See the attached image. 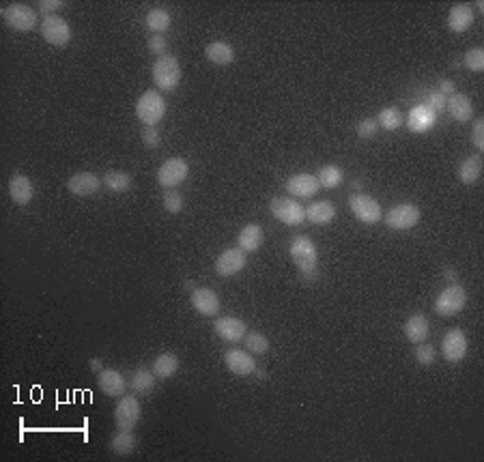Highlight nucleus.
<instances>
[{
  "label": "nucleus",
  "instance_id": "nucleus-9",
  "mask_svg": "<svg viewBox=\"0 0 484 462\" xmlns=\"http://www.w3.org/2000/svg\"><path fill=\"white\" fill-rule=\"evenodd\" d=\"M187 174H190V164L183 157H172L164 162L162 168L158 170V183L166 189H174L187 179Z\"/></svg>",
  "mask_w": 484,
  "mask_h": 462
},
{
  "label": "nucleus",
  "instance_id": "nucleus-28",
  "mask_svg": "<svg viewBox=\"0 0 484 462\" xmlns=\"http://www.w3.org/2000/svg\"><path fill=\"white\" fill-rule=\"evenodd\" d=\"M151 370L158 379H170L172 374H177V370H179V359H177V355H172V353H162V355H158L156 359H153Z\"/></svg>",
  "mask_w": 484,
  "mask_h": 462
},
{
  "label": "nucleus",
  "instance_id": "nucleus-31",
  "mask_svg": "<svg viewBox=\"0 0 484 462\" xmlns=\"http://www.w3.org/2000/svg\"><path fill=\"white\" fill-rule=\"evenodd\" d=\"M110 447L119 456H127L136 450V436L131 434V430H119L110 441Z\"/></svg>",
  "mask_w": 484,
  "mask_h": 462
},
{
  "label": "nucleus",
  "instance_id": "nucleus-23",
  "mask_svg": "<svg viewBox=\"0 0 484 462\" xmlns=\"http://www.w3.org/2000/svg\"><path fill=\"white\" fill-rule=\"evenodd\" d=\"M428 318L424 314H411L407 320H405V327H403V334L409 342L413 344H420V342H426L428 338Z\"/></svg>",
  "mask_w": 484,
  "mask_h": 462
},
{
  "label": "nucleus",
  "instance_id": "nucleus-5",
  "mask_svg": "<svg viewBox=\"0 0 484 462\" xmlns=\"http://www.w3.org/2000/svg\"><path fill=\"white\" fill-rule=\"evenodd\" d=\"M467 303V293L463 286H448L446 291L439 293L435 301V314L437 316H454L465 307Z\"/></svg>",
  "mask_w": 484,
  "mask_h": 462
},
{
  "label": "nucleus",
  "instance_id": "nucleus-8",
  "mask_svg": "<svg viewBox=\"0 0 484 462\" xmlns=\"http://www.w3.org/2000/svg\"><path fill=\"white\" fill-rule=\"evenodd\" d=\"M41 35L48 43L60 48L67 46L72 39V26L67 24V19H62L58 15H46L41 19Z\"/></svg>",
  "mask_w": 484,
  "mask_h": 462
},
{
  "label": "nucleus",
  "instance_id": "nucleus-34",
  "mask_svg": "<svg viewBox=\"0 0 484 462\" xmlns=\"http://www.w3.org/2000/svg\"><path fill=\"white\" fill-rule=\"evenodd\" d=\"M156 379L158 377L153 374V370L149 372V370L140 368V370L134 372V377H131V389L138 391V393H147V391H151L153 387H156Z\"/></svg>",
  "mask_w": 484,
  "mask_h": 462
},
{
  "label": "nucleus",
  "instance_id": "nucleus-4",
  "mask_svg": "<svg viewBox=\"0 0 484 462\" xmlns=\"http://www.w3.org/2000/svg\"><path fill=\"white\" fill-rule=\"evenodd\" d=\"M269 211L278 222L287 226H299L306 219V209L297 200H293V198H280V196L272 198Z\"/></svg>",
  "mask_w": 484,
  "mask_h": 462
},
{
  "label": "nucleus",
  "instance_id": "nucleus-40",
  "mask_svg": "<svg viewBox=\"0 0 484 462\" xmlns=\"http://www.w3.org/2000/svg\"><path fill=\"white\" fill-rule=\"evenodd\" d=\"M415 361L420 366H431L435 361V348L431 344L420 342V346L415 348Z\"/></svg>",
  "mask_w": 484,
  "mask_h": 462
},
{
  "label": "nucleus",
  "instance_id": "nucleus-46",
  "mask_svg": "<svg viewBox=\"0 0 484 462\" xmlns=\"http://www.w3.org/2000/svg\"><path fill=\"white\" fill-rule=\"evenodd\" d=\"M437 91L442 93L444 97H450V95H454V84L450 80H442V82H439V89Z\"/></svg>",
  "mask_w": 484,
  "mask_h": 462
},
{
  "label": "nucleus",
  "instance_id": "nucleus-25",
  "mask_svg": "<svg viewBox=\"0 0 484 462\" xmlns=\"http://www.w3.org/2000/svg\"><path fill=\"white\" fill-rule=\"evenodd\" d=\"M334 217H336V207H334L332 203H327V200L312 203L310 207L306 209V219H308V222L317 224V226L329 224Z\"/></svg>",
  "mask_w": 484,
  "mask_h": 462
},
{
  "label": "nucleus",
  "instance_id": "nucleus-32",
  "mask_svg": "<svg viewBox=\"0 0 484 462\" xmlns=\"http://www.w3.org/2000/svg\"><path fill=\"white\" fill-rule=\"evenodd\" d=\"M103 183L110 191H115V194H123L131 187V177L127 172H121V170H110L106 172V177H103Z\"/></svg>",
  "mask_w": 484,
  "mask_h": 462
},
{
  "label": "nucleus",
  "instance_id": "nucleus-11",
  "mask_svg": "<svg viewBox=\"0 0 484 462\" xmlns=\"http://www.w3.org/2000/svg\"><path fill=\"white\" fill-rule=\"evenodd\" d=\"M383 219H385V224L392 230H409V228H413L417 222H420V209H417L415 205L405 203V205L390 209L383 215Z\"/></svg>",
  "mask_w": 484,
  "mask_h": 462
},
{
  "label": "nucleus",
  "instance_id": "nucleus-16",
  "mask_svg": "<svg viewBox=\"0 0 484 462\" xmlns=\"http://www.w3.org/2000/svg\"><path fill=\"white\" fill-rule=\"evenodd\" d=\"M97 385H99V389L106 393V395H110V398H121V395L125 393V377L121 372H117V370H108V368H103L101 372H99V377H97Z\"/></svg>",
  "mask_w": 484,
  "mask_h": 462
},
{
  "label": "nucleus",
  "instance_id": "nucleus-18",
  "mask_svg": "<svg viewBox=\"0 0 484 462\" xmlns=\"http://www.w3.org/2000/svg\"><path fill=\"white\" fill-rule=\"evenodd\" d=\"M192 305L203 316H215L219 312V297L211 289H196L192 293Z\"/></svg>",
  "mask_w": 484,
  "mask_h": 462
},
{
  "label": "nucleus",
  "instance_id": "nucleus-15",
  "mask_svg": "<svg viewBox=\"0 0 484 462\" xmlns=\"http://www.w3.org/2000/svg\"><path fill=\"white\" fill-rule=\"evenodd\" d=\"M224 363H226V368H228L233 374H237V377H250V374L256 370V361H254V357L248 353V350L244 353V350H239V348H231V350H226Z\"/></svg>",
  "mask_w": 484,
  "mask_h": 462
},
{
  "label": "nucleus",
  "instance_id": "nucleus-12",
  "mask_svg": "<svg viewBox=\"0 0 484 462\" xmlns=\"http://www.w3.org/2000/svg\"><path fill=\"white\" fill-rule=\"evenodd\" d=\"M215 273L219 277H231L235 273H239L241 269L246 267V252H241L239 248H231L224 250L215 258Z\"/></svg>",
  "mask_w": 484,
  "mask_h": 462
},
{
  "label": "nucleus",
  "instance_id": "nucleus-45",
  "mask_svg": "<svg viewBox=\"0 0 484 462\" xmlns=\"http://www.w3.org/2000/svg\"><path fill=\"white\" fill-rule=\"evenodd\" d=\"M60 7H62L60 0H41V3H39V11L48 13V15H52V13L58 11Z\"/></svg>",
  "mask_w": 484,
  "mask_h": 462
},
{
  "label": "nucleus",
  "instance_id": "nucleus-37",
  "mask_svg": "<svg viewBox=\"0 0 484 462\" xmlns=\"http://www.w3.org/2000/svg\"><path fill=\"white\" fill-rule=\"evenodd\" d=\"M164 209L172 215H177L183 211V196L179 191H174V189H168L164 194Z\"/></svg>",
  "mask_w": 484,
  "mask_h": 462
},
{
  "label": "nucleus",
  "instance_id": "nucleus-7",
  "mask_svg": "<svg viewBox=\"0 0 484 462\" xmlns=\"http://www.w3.org/2000/svg\"><path fill=\"white\" fill-rule=\"evenodd\" d=\"M349 207H351V211H353V215L360 219V222H364L368 226L381 222V217H383L381 205L375 200V198H370L366 194H353V196H351L349 198Z\"/></svg>",
  "mask_w": 484,
  "mask_h": 462
},
{
  "label": "nucleus",
  "instance_id": "nucleus-29",
  "mask_svg": "<svg viewBox=\"0 0 484 462\" xmlns=\"http://www.w3.org/2000/svg\"><path fill=\"white\" fill-rule=\"evenodd\" d=\"M480 174H482V157L480 155H472L458 166V179L465 185L476 183L480 179Z\"/></svg>",
  "mask_w": 484,
  "mask_h": 462
},
{
  "label": "nucleus",
  "instance_id": "nucleus-43",
  "mask_svg": "<svg viewBox=\"0 0 484 462\" xmlns=\"http://www.w3.org/2000/svg\"><path fill=\"white\" fill-rule=\"evenodd\" d=\"M166 48H168V41H166L164 35H153V37L149 39V50H151L153 54H164Z\"/></svg>",
  "mask_w": 484,
  "mask_h": 462
},
{
  "label": "nucleus",
  "instance_id": "nucleus-2",
  "mask_svg": "<svg viewBox=\"0 0 484 462\" xmlns=\"http://www.w3.org/2000/svg\"><path fill=\"white\" fill-rule=\"evenodd\" d=\"M153 82L160 91H174L181 82V65L174 56H160L153 65Z\"/></svg>",
  "mask_w": 484,
  "mask_h": 462
},
{
  "label": "nucleus",
  "instance_id": "nucleus-6",
  "mask_svg": "<svg viewBox=\"0 0 484 462\" xmlns=\"http://www.w3.org/2000/svg\"><path fill=\"white\" fill-rule=\"evenodd\" d=\"M3 19L9 28L19 31V33H28L37 26V11L31 9L28 5L13 3L3 9Z\"/></svg>",
  "mask_w": 484,
  "mask_h": 462
},
{
  "label": "nucleus",
  "instance_id": "nucleus-42",
  "mask_svg": "<svg viewBox=\"0 0 484 462\" xmlns=\"http://www.w3.org/2000/svg\"><path fill=\"white\" fill-rule=\"evenodd\" d=\"M446 99H448V97H444L439 91H433V93L428 95V101H426L424 105H428V108L433 110V112L437 114V112H442V110L446 108Z\"/></svg>",
  "mask_w": 484,
  "mask_h": 462
},
{
  "label": "nucleus",
  "instance_id": "nucleus-10",
  "mask_svg": "<svg viewBox=\"0 0 484 462\" xmlns=\"http://www.w3.org/2000/svg\"><path fill=\"white\" fill-rule=\"evenodd\" d=\"M140 402L136 400V395H123L115 409V422L119 430H134L136 424L140 422Z\"/></svg>",
  "mask_w": 484,
  "mask_h": 462
},
{
  "label": "nucleus",
  "instance_id": "nucleus-21",
  "mask_svg": "<svg viewBox=\"0 0 484 462\" xmlns=\"http://www.w3.org/2000/svg\"><path fill=\"white\" fill-rule=\"evenodd\" d=\"M9 196L15 205H28L35 196V187L33 181L24 174H13L11 181H9Z\"/></svg>",
  "mask_w": 484,
  "mask_h": 462
},
{
  "label": "nucleus",
  "instance_id": "nucleus-1",
  "mask_svg": "<svg viewBox=\"0 0 484 462\" xmlns=\"http://www.w3.org/2000/svg\"><path fill=\"white\" fill-rule=\"evenodd\" d=\"M289 254L295 262V267L308 277L315 280V271H317V262H319V252L317 246L312 243L308 237H295L289 246Z\"/></svg>",
  "mask_w": 484,
  "mask_h": 462
},
{
  "label": "nucleus",
  "instance_id": "nucleus-19",
  "mask_svg": "<svg viewBox=\"0 0 484 462\" xmlns=\"http://www.w3.org/2000/svg\"><path fill=\"white\" fill-rule=\"evenodd\" d=\"M435 123H437V114L433 112L428 105L422 103V105L411 108L407 125H409V129L413 131V134H424V131H428Z\"/></svg>",
  "mask_w": 484,
  "mask_h": 462
},
{
  "label": "nucleus",
  "instance_id": "nucleus-39",
  "mask_svg": "<svg viewBox=\"0 0 484 462\" xmlns=\"http://www.w3.org/2000/svg\"><path fill=\"white\" fill-rule=\"evenodd\" d=\"M377 131H379V123H377V119H364V121L358 125V136H360L362 140L375 138V136H377Z\"/></svg>",
  "mask_w": 484,
  "mask_h": 462
},
{
  "label": "nucleus",
  "instance_id": "nucleus-14",
  "mask_svg": "<svg viewBox=\"0 0 484 462\" xmlns=\"http://www.w3.org/2000/svg\"><path fill=\"white\" fill-rule=\"evenodd\" d=\"M215 334L226 340V342H241L248 334V327L244 320H239L235 316H222V318H215L213 323Z\"/></svg>",
  "mask_w": 484,
  "mask_h": 462
},
{
  "label": "nucleus",
  "instance_id": "nucleus-13",
  "mask_svg": "<svg viewBox=\"0 0 484 462\" xmlns=\"http://www.w3.org/2000/svg\"><path fill=\"white\" fill-rule=\"evenodd\" d=\"M442 353L448 361L456 363L467 355V336L460 329H450L442 340Z\"/></svg>",
  "mask_w": 484,
  "mask_h": 462
},
{
  "label": "nucleus",
  "instance_id": "nucleus-38",
  "mask_svg": "<svg viewBox=\"0 0 484 462\" xmlns=\"http://www.w3.org/2000/svg\"><path fill=\"white\" fill-rule=\"evenodd\" d=\"M465 65H467V69L480 74L484 69V50L482 48H474L465 54Z\"/></svg>",
  "mask_w": 484,
  "mask_h": 462
},
{
  "label": "nucleus",
  "instance_id": "nucleus-33",
  "mask_svg": "<svg viewBox=\"0 0 484 462\" xmlns=\"http://www.w3.org/2000/svg\"><path fill=\"white\" fill-rule=\"evenodd\" d=\"M342 179H344V174H342V170H340L338 166H323V168L319 170V174H317L319 185L325 187V189L338 187V185L342 183Z\"/></svg>",
  "mask_w": 484,
  "mask_h": 462
},
{
  "label": "nucleus",
  "instance_id": "nucleus-20",
  "mask_svg": "<svg viewBox=\"0 0 484 462\" xmlns=\"http://www.w3.org/2000/svg\"><path fill=\"white\" fill-rule=\"evenodd\" d=\"M319 189L321 185L312 174H295L287 181V191L295 198H312Z\"/></svg>",
  "mask_w": 484,
  "mask_h": 462
},
{
  "label": "nucleus",
  "instance_id": "nucleus-36",
  "mask_svg": "<svg viewBox=\"0 0 484 462\" xmlns=\"http://www.w3.org/2000/svg\"><path fill=\"white\" fill-rule=\"evenodd\" d=\"M377 123H379L385 131H394V129L401 127L403 117H401V112H399V108L390 105V108H385V110H381V112H379Z\"/></svg>",
  "mask_w": 484,
  "mask_h": 462
},
{
  "label": "nucleus",
  "instance_id": "nucleus-41",
  "mask_svg": "<svg viewBox=\"0 0 484 462\" xmlns=\"http://www.w3.org/2000/svg\"><path fill=\"white\" fill-rule=\"evenodd\" d=\"M142 142H144V146H149V148L160 146V142H162L160 131H158L156 127H147V129L142 131Z\"/></svg>",
  "mask_w": 484,
  "mask_h": 462
},
{
  "label": "nucleus",
  "instance_id": "nucleus-48",
  "mask_svg": "<svg viewBox=\"0 0 484 462\" xmlns=\"http://www.w3.org/2000/svg\"><path fill=\"white\" fill-rule=\"evenodd\" d=\"M446 277H448V280H456V273H454V271H448Z\"/></svg>",
  "mask_w": 484,
  "mask_h": 462
},
{
  "label": "nucleus",
  "instance_id": "nucleus-30",
  "mask_svg": "<svg viewBox=\"0 0 484 462\" xmlns=\"http://www.w3.org/2000/svg\"><path fill=\"white\" fill-rule=\"evenodd\" d=\"M147 28L153 33V35H162L164 31H168L170 26V13L166 9H151L147 13V19H144Z\"/></svg>",
  "mask_w": 484,
  "mask_h": 462
},
{
  "label": "nucleus",
  "instance_id": "nucleus-44",
  "mask_svg": "<svg viewBox=\"0 0 484 462\" xmlns=\"http://www.w3.org/2000/svg\"><path fill=\"white\" fill-rule=\"evenodd\" d=\"M472 140H474V146L478 151H484V121L482 119H478L474 123V136H472Z\"/></svg>",
  "mask_w": 484,
  "mask_h": 462
},
{
  "label": "nucleus",
  "instance_id": "nucleus-35",
  "mask_svg": "<svg viewBox=\"0 0 484 462\" xmlns=\"http://www.w3.org/2000/svg\"><path fill=\"white\" fill-rule=\"evenodd\" d=\"M244 344H246L248 353H254V355H265L269 350V340L260 332H248L244 338Z\"/></svg>",
  "mask_w": 484,
  "mask_h": 462
},
{
  "label": "nucleus",
  "instance_id": "nucleus-27",
  "mask_svg": "<svg viewBox=\"0 0 484 462\" xmlns=\"http://www.w3.org/2000/svg\"><path fill=\"white\" fill-rule=\"evenodd\" d=\"M205 56L213 62V65H231L235 60V50L231 43L226 41H213L207 46Z\"/></svg>",
  "mask_w": 484,
  "mask_h": 462
},
{
  "label": "nucleus",
  "instance_id": "nucleus-24",
  "mask_svg": "<svg viewBox=\"0 0 484 462\" xmlns=\"http://www.w3.org/2000/svg\"><path fill=\"white\" fill-rule=\"evenodd\" d=\"M474 24V9L469 5H454L448 15V28L452 33H465Z\"/></svg>",
  "mask_w": 484,
  "mask_h": 462
},
{
  "label": "nucleus",
  "instance_id": "nucleus-3",
  "mask_svg": "<svg viewBox=\"0 0 484 462\" xmlns=\"http://www.w3.org/2000/svg\"><path fill=\"white\" fill-rule=\"evenodd\" d=\"M136 117L147 127H156L166 117V101L158 91H147L136 103Z\"/></svg>",
  "mask_w": 484,
  "mask_h": 462
},
{
  "label": "nucleus",
  "instance_id": "nucleus-26",
  "mask_svg": "<svg viewBox=\"0 0 484 462\" xmlns=\"http://www.w3.org/2000/svg\"><path fill=\"white\" fill-rule=\"evenodd\" d=\"M262 239H265L262 228L256 224H248V226L241 228V232L237 237V243H239L241 252H256L262 246Z\"/></svg>",
  "mask_w": 484,
  "mask_h": 462
},
{
  "label": "nucleus",
  "instance_id": "nucleus-17",
  "mask_svg": "<svg viewBox=\"0 0 484 462\" xmlns=\"http://www.w3.org/2000/svg\"><path fill=\"white\" fill-rule=\"evenodd\" d=\"M99 185H101V179L97 177V174H93V172H78V174H74V177L67 181V189L74 196H80V198L93 196L99 189Z\"/></svg>",
  "mask_w": 484,
  "mask_h": 462
},
{
  "label": "nucleus",
  "instance_id": "nucleus-22",
  "mask_svg": "<svg viewBox=\"0 0 484 462\" xmlns=\"http://www.w3.org/2000/svg\"><path fill=\"white\" fill-rule=\"evenodd\" d=\"M446 108L454 121L458 123H467L474 117V103L467 95L463 93H454L446 99Z\"/></svg>",
  "mask_w": 484,
  "mask_h": 462
},
{
  "label": "nucleus",
  "instance_id": "nucleus-47",
  "mask_svg": "<svg viewBox=\"0 0 484 462\" xmlns=\"http://www.w3.org/2000/svg\"><path fill=\"white\" fill-rule=\"evenodd\" d=\"M89 366H91V370H93V372H101V370H103L101 359H91V361H89Z\"/></svg>",
  "mask_w": 484,
  "mask_h": 462
}]
</instances>
